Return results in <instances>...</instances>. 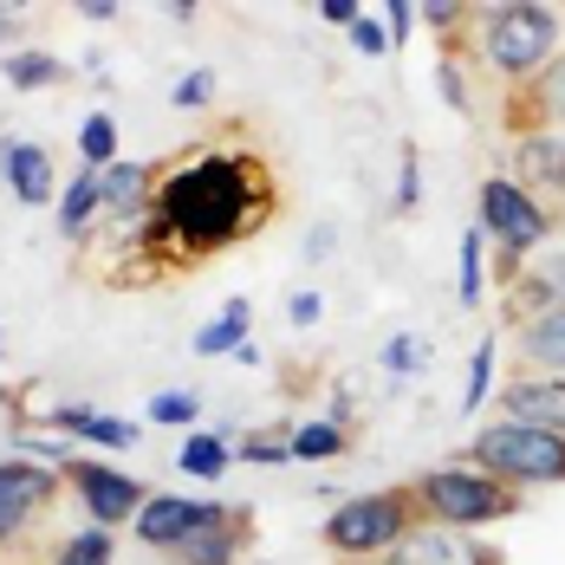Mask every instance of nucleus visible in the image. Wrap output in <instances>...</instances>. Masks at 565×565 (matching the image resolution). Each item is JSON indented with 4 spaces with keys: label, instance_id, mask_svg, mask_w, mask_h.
I'll use <instances>...</instances> for the list:
<instances>
[{
    "label": "nucleus",
    "instance_id": "obj_27",
    "mask_svg": "<svg viewBox=\"0 0 565 565\" xmlns=\"http://www.w3.org/2000/svg\"><path fill=\"white\" fill-rule=\"evenodd\" d=\"M481 247H488V234L481 227H461V306H475L481 299Z\"/></svg>",
    "mask_w": 565,
    "mask_h": 565
},
{
    "label": "nucleus",
    "instance_id": "obj_20",
    "mask_svg": "<svg viewBox=\"0 0 565 565\" xmlns=\"http://www.w3.org/2000/svg\"><path fill=\"white\" fill-rule=\"evenodd\" d=\"M0 78H7L13 92H53V85H65L72 72H65V58L58 53H7Z\"/></svg>",
    "mask_w": 565,
    "mask_h": 565
},
{
    "label": "nucleus",
    "instance_id": "obj_19",
    "mask_svg": "<svg viewBox=\"0 0 565 565\" xmlns=\"http://www.w3.org/2000/svg\"><path fill=\"white\" fill-rule=\"evenodd\" d=\"M247 326H254V306L247 299H227L222 312L195 332V358H234L247 344Z\"/></svg>",
    "mask_w": 565,
    "mask_h": 565
},
{
    "label": "nucleus",
    "instance_id": "obj_36",
    "mask_svg": "<svg viewBox=\"0 0 565 565\" xmlns=\"http://www.w3.org/2000/svg\"><path fill=\"white\" fill-rule=\"evenodd\" d=\"M384 20H391V53H396V46L409 40V26H416V7H409V0H391V7H384Z\"/></svg>",
    "mask_w": 565,
    "mask_h": 565
},
{
    "label": "nucleus",
    "instance_id": "obj_26",
    "mask_svg": "<svg viewBox=\"0 0 565 565\" xmlns=\"http://www.w3.org/2000/svg\"><path fill=\"white\" fill-rule=\"evenodd\" d=\"M150 423H170V429L202 423V396H195V391H163V396H150Z\"/></svg>",
    "mask_w": 565,
    "mask_h": 565
},
{
    "label": "nucleus",
    "instance_id": "obj_3",
    "mask_svg": "<svg viewBox=\"0 0 565 565\" xmlns=\"http://www.w3.org/2000/svg\"><path fill=\"white\" fill-rule=\"evenodd\" d=\"M409 494H416V513L429 526H461V533H481V526L520 513V488H508L501 475H488L475 461H443V468L416 475Z\"/></svg>",
    "mask_w": 565,
    "mask_h": 565
},
{
    "label": "nucleus",
    "instance_id": "obj_2",
    "mask_svg": "<svg viewBox=\"0 0 565 565\" xmlns=\"http://www.w3.org/2000/svg\"><path fill=\"white\" fill-rule=\"evenodd\" d=\"M559 33H565V13L546 7V0H494V7H475L481 65H488L508 92L533 85V78L559 58Z\"/></svg>",
    "mask_w": 565,
    "mask_h": 565
},
{
    "label": "nucleus",
    "instance_id": "obj_1",
    "mask_svg": "<svg viewBox=\"0 0 565 565\" xmlns=\"http://www.w3.org/2000/svg\"><path fill=\"white\" fill-rule=\"evenodd\" d=\"M280 215V175L247 143H209L157 163L137 227H111V286H157L254 241Z\"/></svg>",
    "mask_w": 565,
    "mask_h": 565
},
{
    "label": "nucleus",
    "instance_id": "obj_5",
    "mask_svg": "<svg viewBox=\"0 0 565 565\" xmlns=\"http://www.w3.org/2000/svg\"><path fill=\"white\" fill-rule=\"evenodd\" d=\"M461 461L501 475L508 488H565V436L559 429H533V423H508L494 416Z\"/></svg>",
    "mask_w": 565,
    "mask_h": 565
},
{
    "label": "nucleus",
    "instance_id": "obj_7",
    "mask_svg": "<svg viewBox=\"0 0 565 565\" xmlns=\"http://www.w3.org/2000/svg\"><path fill=\"white\" fill-rule=\"evenodd\" d=\"M58 468H40V461H26V455H7L0 461V553H26V540H33V526L53 513L58 501Z\"/></svg>",
    "mask_w": 565,
    "mask_h": 565
},
{
    "label": "nucleus",
    "instance_id": "obj_28",
    "mask_svg": "<svg viewBox=\"0 0 565 565\" xmlns=\"http://www.w3.org/2000/svg\"><path fill=\"white\" fill-rule=\"evenodd\" d=\"M78 436H85V443H98V449H130V443H143V436H137V423H124V416H98V409H92V423H85Z\"/></svg>",
    "mask_w": 565,
    "mask_h": 565
},
{
    "label": "nucleus",
    "instance_id": "obj_43",
    "mask_svg": "<svg viewBox=\"0 0 565 565\" xmlns=\"http://www.w3.org/2000/svg\"><path fill=\"white\" fill-rule=\"evenodd\" d=\"M559 13H565V7H559Z\"/></svg>",
    "mask_w": 565,
    "mask_h": 565
},
{
    "label": "nucleus",
    "instance_id": "obj_11",
    "mask_svg": "<svg viewBox=\"0 0 565 565\" xmlns=\"http://www.w3.org/2000/svg\"><path fill=\"white\" fill-rule=\"evenodd\" d=\"M513 182L533 195V202H565V130H533V137H513Z\"/></svg>",
    "mask_w": 565,
    "mask_h": 565
},
{
    "label": "nucleus",
    "instance_id": "obj_42",
    "mask_svg": "<svg viewBox=\"0 0 565 565\" xmlns=\"http://www.w3.org/2000/svg\"><path fill=\"white\" fill-rule=\"evenodd\" d=\"M0 351H7V339H0Z\"/></svg>",
    "mask_w": 565,
    "mask_h": 565
},
{
    "label": "nucleus",
    "instance_id": "obj_24",
    "mask_svg": "<svg viewBox=\"0 0 565 565\" xmlns=\"http://www.w3.org/2000/svg\"><path fill=\"white\" fill-rule=\"evenodd\" d=\"M78 157H85V170H98V175L117 163V124L105 111H92L78 124Z\"/></svg>",
    "mask_w": 565,
    "mask_h": 565
},
{
    "label": "nucleus",
    "instance_id": "obj_34",
    "mask_svg": "<svg viewBox=\"0 0 565 565\" xmlns=\"http://www.w3.org/2000/svg\"><path fill=\"white\" fill-rule=\"evenodd\" d=\"M319 312H326V306H319V292H312V286H306V292H292V299H286V319H292V326H299V332H306V326H319Z\"/></svg>",
    "mask_w": 565,
    "mask_h": 565
},
{
    "label": "nucleus",
    "instance_id": "obj_25",
    "mask_svg": "<svg viewBox=\"0 0 565 565\" xmlns=\"http://www.w3.org/2000/svg\"><path fill=\"white\" fill-rule=\"evenodd\" d=\"M111 559H117V540L105 526H85V533H72V540L58 546L53 565H111Z\"/></svg>",
    "mask_w": 565,
    "mask_h": 565
},
{
    "label": "nucleus",
    "instance_id": "obj_40",
    "mask_svg": "<svg viewBox=\"0 0 565 565\" xmlns=\"http://www.w3.org/2000/svg\"><path fill=\"white\" fill-rule=\"evenodd\" d=\"M13 33H20V7H0V53H7Z\"/></svg>",
    "mask_w": 565,
    "mask_h": 565
},
{
    "label": "nucleus",
    "instance_id": "obj_35",
    "mask_svg": "<svg viewBox=\"0 0 565 565\" xmlns=\"http://www.w3.org/2000/svg\"><path fill=\"white\" fill-rule=\"evenodd\" d=\"M351 40H358V53H391V26H377V20H358V26H351Z\"/></svg>",
    "mask_w": 565,
    "mask_h": 565
},
{
    "label": "nucleus",
    "instance_id": "obj_10",
    "mask_svg": "<svg viewBox=\"0 0 565 565\" xmlns=\"http://www.w3.org/2000/svg\"><path fill=\"white\" fill-rule=\"evenodd\" d=\"M215 508H222V501H195V494H150L143 513H137L130 526H137V540H143L150 553H175L195 526H209V520H215Z\"/></svg>",
    "mask_w": 565,
    "mask_h": 565
},
{
    "label": "nucleus",
    "instance_id": "obj_41",
    "mask_svg": "<svg viewBox=\"0 0 565 565\" xmlns=\"http://www.w3.org/2000/svg\"><path fill=\"white\" fill-rule=\"evenodd\" d=\"M351 565H391V559H351Z\"/></svg>",
    "mask_w": 565,
    "mask_h": 565
},
{
    "label": "nucleus",
    "instance_id": "obj_21",
    "mask_svg": "<svg viewBox=\"0 0 565 565\" xmlns=\"http://www.w3.org/2000/svg\"><path fill=\"white\" fill-rule=\"evenodd\" d=\"M351 449V436H344L332 416H319V423H299V429H286V455L292 461H339Z\"/></svg>",
    "mask_w": 565,
    "mask_h": 565
},
{
    "label": "nucleus",
    "instance_id": "obj_18",
    "mask_svg": "<svg viewBox=\"0 0 565 565\" xmlns=\"http://www.w3.org/2000/svg\"><path fill=\"white\" fill-rule=\"evenodd\" d=\"M98 215H105V189H98V170H78L72 182H65V195H58V234H65V241H85Z\"/></svg>",
    "mask_w": 565,
    "mask_h": 565
},
{
    "label": "nucleus",
    "instance_id": "obj_38",
    "mask_svg": "<svg viewBox=\"0 0 565 565\" xmlns=\"http://www.w3.org/2000/svg\"><path fill=\"white\" fill-rule=\"evenodd\" d=\"M409 364H416V344H409V339L384 344V371H409Z\"/></svg>",
    "mask_w": 565,
    "mask_h": 565
},
{
    "label": "nucleus",
    "instance_id": "obj_23",
    "mask_svg": "<svg viewBox=\"0 0 565 565\" xmlns=\"http://www.w3.org/2000/svg\"><path fill=\"white\" fill-rule=\"evenodd\" d=\"M494 358H501V339L488 332V339L475 344V364H468V384H461V416H475L488 396L501 391V384H494Z\"/></svg>",
    "mask_w": 565,
    "mask_h": 565
},
{
    "label": "nucleus",
    "instance_id": "obj_4",
    "mask_svg": "<svg viewBox=\"0 0 565 565\" xmlns=\"http://www.w3.org/2000/svg\"><path fill=\"white\" fill-rule=\"evenodd\" d=\"M416 526H423V513H416V494L403 481V488H371L358 501H339V508L326 513L319 540L351 565V559H391Z\"/></svg>",
    "mask_w": 565,
    "mask_h": 565
},
{
    "label": "nucleus",
    "instance_id": "obj_14",
    "mask_svg": "<svg viewBox=\"0 0 565 565\" xmlns=\"http://www.w3.org/2000/svg\"><path fill=\"white\" fill-rule=\"evenodd\" d=\"M559 306H565V247H540V254L520 267V280L508 286V319L526 326V319L559 312Z\"/></svg>",
    "mask_w": 565,
    "mask_h": 565
},
{
    "label": "nucleus",
    "instance_id": "obj_9",
    "mask_svg": "<svg viewBox=\"0 0 565 565\" xmlns=\"http://www.w3.org/2000/svg\"><path fill=\"white\" fill-rule=\"evenodd\" d=\"M391 565H508V553H501L494 540L461 533V526H429V520H423V526L391 553Z\"/></svg>",
    "mask_w": 565,
    "mask_h": 565
},
{
    "label": "nucleus",
    "instance_id": "obj_29",
    "mask_svg": "<svg viewBox=\"0 0 565 565\" xmlns=\"http://www.w3.org/2000/svg\"><path fill=\"white\" fill-rule=\"evenodd\" d=\"M170 98H175V111H202V105L215 98V72H182Z\"/></svg>",
    "mask_w": 565,
    "mask_h": 565
},
{
    "label": "nucleus",
    "instance_id": "obj_17",
    "mask_svg": "<svg viewBox=\"0 0 565 565\" xmlns=\"http://www.w3.org/2000/svg\"><path fill=\"white\" fill-rule=\"evenodd\" d=\"M513 371L565 377V306H559V312L526 319V326H513Z\"/></svg>",
    "mask_w": 565,
    "mask_h": 565
},
{
    "label": "nucleus",
    "instance_id": "obj_16",
    "mask_svg": "<svg viewBox=\"0 0 565 565\" xmlns=\"http://www.w3.org/2000/svg\"><path fill=\"white\" fill-rule=\"evenodd\" d=\"M0 175H7L13 202H26V209H46V202L58 195V182H53V150H46V143H26V137L0 143Z\"/></svg>",
    "mask_w": 565,
    "mask_h": 565
},
{
    "label": "nucleus",
    "instance_id": "obj_39",
    "mask_svg": "<svg viewBox=\"0 0 565 565\" xmlns=\"http://www.w3.org/2000/svg\"><path fill=\"white\" fill-rule=\"evenodd\" d=\"M78 20H117V0H78Z\"/></svg>",
    "mask_w": 565,
    "mask_h": 565
},
{
    "label": "nucleus",
    "instance_id": "obj_37",
    "mask_svg": "<svg viewBox=\"0 0 565 565\" xmlns=\"http://www.w3.org/2000/svg\"><path fill=\"white\" fill-rule=\"evenodd\" d=\"M319 20H332V26H358L364 7H358V0H319Z\"/></svg>",
    "mask_w": 565,
    "mask_h": 565
},
{
    "label": "nucleus",
    "instance_id": "obj_12",
    "mask_svg": "<svg viewBox=\"0 0 565 565\" xmlns=\"http://www.w3.org/2000/svg\"><path fill=\"white\" fill-rule=\"evenodd\" d=\"M494 409L508 423H533V429H559L565 436V377H540V371H513L494 391Z\"/></svg>",
    "mask_w": 565,
    "mask_h": 565
},
{
    "label": "nucleus",
    "instance_id": "obj_32",
    "mask_svg": "<svg viewBox=\"0 0 565 565\" xmlns=\"http://www.w3.org/2000/svg\"><path fill=\"white\" fill-rule=\"evenodd\" d=\"M423 163H416V150H403V182H396V209H403V215H409V209H416V202H423Z\"/></svg>",
    "mask_w": 565,
    "mask_h": 565
},
{
    "label": "nucleus",
    "instance_id": "obj_30",
    "mask_svg": "<svg viewBox=\"0 0 565 565\" xmlns=\"http://www.w3.org/2000/svg\"><path fill=\"white\" fill-rule=\"evenodd\" d=\"M416 20H429L443 40H455V26H461V20H475V7H455V0H423V7H416Z\"/></svg>",
    "mask_w": 565,
    "mask_h": 565
},
{
    "label": "nucleus",
    "instance_id": "obj_22",
    "mask_svg": "<svg viewBox=\"0 0 565 565\" xmlns=\"http://www.w3.org/2000/svg\"><path fill=\"white\" fill-rule=\"evenodd\" d=\"M227 461H234V449H227L222 436H189L182 455H175V468H182V475H195V481H222Z\"/></svg>",
    "mask_w": 565,
    "mask_h": 565
},
{
    "label": "nucleus",
    "instance_id": "obj_6",
    "mask_svg": "<svg viewBox=\"0 0 565 565\" xmlns=\"http://www.w3.org/2000/svg\"><path fill=\"white\" fill-rule=\"evenodd\" d=\"M475 227L494 241V254H520V260H533L540 247H553V209L533 202L513 175H488L475 189Z\"/></svg>",
    "mask_w": 565,
    "mask_h": 565
},
{
    "label": "nucleus",
    "instance_id": "obj_8",
    "mask_svg": "<svg viewBox=\"0 0 565 565\" xmlns=\"http://www.w3.org/2000/svg\"><path fill=\"white\" fill-rule=\"evenodd\" d=\"M58 475L72 481V494L85 501L92 526H105V533L130 526V520L143 513V501H150V488H143L137 475H124V468H105V461H85V455H72Z\"/></svg>",
    "mask_w": 565,
    "mask_h": 565
},
{
    "label": "nucleus",
    "instance_id": "obj_33",
    "mask_svg": "<svg viewBox=\"0 0 565 565\" xmlns=\"http://www.w3.org/2000/svg\"><path fill=\"white\" fill-rule=\"evenodd\" d=\"M241 461H260V468H274V461H292V455H286V443H274V436H247V443H241Z\"/></svg>",
    "mask_w": 565,
    "mask_h": 565
},
{
    "label": "nucleus",
    "instance_id": "obj_31",
    "mask_svg": "<svg viewBox=\"0 0 565 565\" xmlns=\"http://www.w3.org/2000/svg\"><path fill=\"white\" fill-rule=\"evenodd\" d=\"M436 85H443V105H449V111H468V78H461V65H455V46L443 53V72H436Z\"/></svg>",
    "mask_w": 565,
    "mask_h": 565
},
{
    "label": "nucleus",
    "instance_id": "obj_13",
    "mask_svg": "<svg viewBox=\"0 0 565 565\" xmlns=\"http://www.w3.org/2000/svg\"><path fill=\"white\" fill-rule=\"evenodd\" d=\"M247 540H254V513L247 508H215V520L209 526H195L182 546H175L170 559L175 565H241V553H247Z\"/></svg>",
    "mask_w": 565,
    "mask_h": 565
},
{
    "label": "nucleus",
    "instance_id": "obj_15",
    "mask_svg": "<svg viewBox=\"0 0 565 565\" xmlns=\"http://www.w3.org/2000/svg\"><path fill=\"white\" fill-rule=\"evenodd\" d=\"M508 137H533V130H546V124H565V53L533 78V85H520V92H508Z\"/></svg>",
    "mask_w": 565,
    "mask_h": 565
}]
</instances>
